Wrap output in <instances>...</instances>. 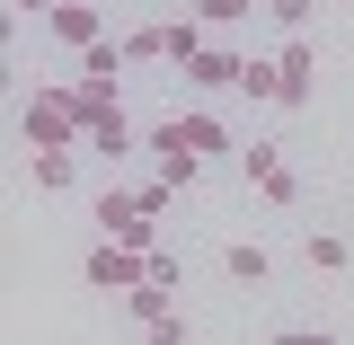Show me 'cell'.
Masks as SVG:
<instances>
[{"label": "cell", "mask_w": 354, "mask_h": 345, "mask_svg": "<svg viewBox=\"0 0 354 345\" xmlns=\"http://www.w3.org/2000/svg\"><path fill=\"white\" fill-rule=\"evenodd\" d=\"M292 265H301L310 283H354V230H346V221H301Z\"/></svg>", "instance_id": "1"}, {"label": "cell", "mask_w": 354, "mask_h": 345, "mask_svg": "<svg viewBox=\"0 0 354 345\" xmlns=\"http://www.w3.org/2000/svg\"><path fill=\"white\" fill-rule=\"evenodd\" d=\"M221 283L230 292H274V274H283V257H274V239H221Z\"/></svg>", "instance_id": "2"}, {"label": "cell", "mask_w": 354, "mask_h": 345, "mask_svg": "<svg viewBox=\"0 0 354 345\" xmlns=\"http://www.w3.org/2000/svg\"><path fill=\"white\" fill-rule=\"evenodd\" d=\"M142 133H151L142 115H124V106H97V115L80 124V151H88V160H106V169H124L133 151H142Z\"/></svg>", "instance_id": "3"}, {"label": "cell", "mask_w": 354, "mask_h": 345, "mask_svg": "<svg viewBox=\"0 0 354 345\" xmlns=\"http://www.w3.org/2000/svg\"><path fill=\"white\" fill-rule=\"evenodd\" d=\"M169 124H177V142H186L204 169H213V160H230V169H239V151H248V133H230L221 115H204V106H186V115H169Z\"/></svg>", "instance_id": "4"}, {"label": "cell", "mask_w": 354, "mask_h": 345, "mask_svg": "<svg viewBox=\"0 0 354 345\" xmlns=\"http://www.w3.org/2000/svg\"><path fill=\"white\" fill-rule=\"evenodd\" d=\"M239 71H248V53H239V44H204V53H195V71H186V88H195V97H239Z\"/></svg>", "instance_id": "5"}, {"label": "cell", "mask_w": 354, "mask_h": 345, "mask_svg": "<svg viewBox=\"0 0 354 345\" xmlns=\"http://www.w3.org/2000/svg\"><path fill=\"white\" fill-rule=\"evenodd\" d=\"M283 169H292V151H283V133H248V151H239V186L257 195V186H274Z\"/></svg>", "instance_id": "6"}, {"label": "cell", "mask_w": 354, "mask_h": 345, "mask_svg": "<svg viewBox=\"0 0 354 345\" xmlns=\"http://www.w3.org/2000/svg\"><path fill=\"white\" fill-rule=\"evenodd\" d=\"M80 283H88V292H106V301H124V292L142 283V274H133V257H124V248H88Z\"/></svg>", "instance_id": "7"}, {"label": "cell", "mask_w": 354, "mask_h": 345, "mask_svg": "<svg viewBox=\"0 0 354 345\" xmlns=\"http://www.w3.org/2000/svg\"><path fill=\"white\" fill-rule=\"evenodd\" d=\"M53 36L88 53V44H97V0H62V9H53Z\"/></svg>", "instance_id": "8"}, {"label": "cell", "mask_w": 354, "mask_h": 345, "mask_svg": "<svg viewBox=\"0 0 354 345\" xmlns=\"http://www.w3.org/2000/svg\"><path fill=\"white\" fill-rule=\"evenodd\" d=\"M27 177H36V195H62V186L80 177V160H71V151H27Z\"/></svg>", "instance_id": "9"}, {"label": "cell", "mask_w": 354, "mask_h": 345, "mask_svg": "<svg viewBox=\"0 0 354 345\" xmlns=\"http://www.w3.org/2000/svg\"><path fill=\"white\" fill-rule=\"evenodd\" d=\"M195 53H204V18L186 9V18H169V62H177V80L195 71Z\"/></svg>", "instance_id": "10"}, {"label": "cell", "mask_w": 354, "mask_h": 345, "mask_svg": "<svg viewBox=\"0 0 354 345\" xmlns=\"http://www.w3.org/2000/svg\"><path fill=\"white\" fill-rule=\"evenodd\" d=\"M257 204H266V213H301V204H310V177H301V169H283L274 186H257Z\"/></svg>", "instance_id": "11"}, {"label": "cell", "mask_w": 354, "mask_h": 345, "mask_svg": "<svg viewBox=\"0 0 354 345\" xmlns=\"http://www.w3.org/2000/svg\"><path fill=\"white\" fill-rule=\"evenodd\" d=\"M310 18H319V0H266V27L274 36H310Z\"/></svg>", "instance_id": "12"}, {"label": "cell", "mask_w": 354, "mask_h": 345, "mask_svg": "<svg viewBox=\"0 0 354 345\" xmlns=\"http://www.w3.org/2000/svg\"><path fill=\"white\" fill-rule=\"evenodd\" d=\"M124 62H169V27H124Z\"/></svg>", "instance_id": "13"}, {"label": "cell", "mask_w": 354, "mask_h": 345, "mask_svg": "<svg viewBox=\"0 0 354 345\" xmlns=\"http://www.w3.org/2000/svg\"><path fill=\"white\" fill-rule=\"evenodd\" d=\"M142 345H195V319L169 310V319H151V328H142Z\"/></svg>", "instance_id": "14"}, {"label": "cell", "mask_w": 354, "mask_h": 345, "mask_svg": "<svg viewBox=\"0 0 354 345\" xmlns=\"http://www.w3.org/2000/svg\"><path fill=\"white\" fill-rule=\"evenodd\" d=\"M266 345H346V337H337V328H310V319H283Z\"/></svg>", "instance_id": "15"}, {"label": "cell", "mask_w": 354, "mask_h": 345, "mask_svg": "<svg viewBox=\"0 0 354 345\" xmlns=\"http://www.w3.org/2000/svg\"><path fill=\"white\" fill-rule=\"evenodd\" d=\"M248 9H266V0H195V18H204V27H239Z\"/></svg>", "instance_id": "16"}, {"label": "cell", "mask_w": 354, "mask_h": 345, "mask_svg": "<svg viewBox=\"0 0 354 345\" xmlns=\"http://www.w3.org/2000/svg\"><path fill=\"white\" fill-rule=\"evenodd\" d=\"M18 9H27V18H53V9H62V0H18Z\"/></svg>", "instance_id": "17"}, {"label": "cell", "mask_w": 354, "mask_h": 345, "mask_svg": "<svg viewBox=\"0 0 354 345\" xmlns=\"http://www.w3.org/2000/svg\"><path fill=\"white\" fill-rule=\"evenodd\" d=\"M346 204H354V177H346Z\"/></svg>", "instance_id": "18"}, {"label": "cell", "mask_w": 354, "mask_h": 345, "mask_svg": "<svg viewBox=\"0 0 354 345\" xmlns=\"http://www.w3.org/2000/svg\"><path fill=\"white\" fill-rule=\"evenodd\" d=\"M346 18H354V0H346Z\"/></svg>", "instance_id": "19"}]
</instances>
